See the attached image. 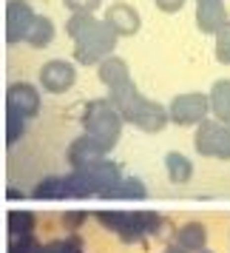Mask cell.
Returning <instances> with one entry per match:
<instances>
[{
  "mask_svg": "<svg viewBox=\"0 0 230 253\" xmlns=\"http://www.w3.org/2000/svg\"><path fill=\"white\" fill-rule=\"evenodd\" d=\"M213 37H216V60L222 66H230V20Z\"/></svg>",
  "mask_w": 230,
  "mask_h": 253,
  "instance_id": "cb8c5ba5",
  "label": "cell"
},
{
  "mask_svg": "<svg viewBox=\"0 0 230 253\" xmlns=\"http://www.w3.org/2000/svg\"><path fill=\"white\" fill-rule=\"evenodd\" d=\"M94 216L105 230H111L116 236H122V230L131 225V211H97Z\"/></svg>",
  "mask_w": 230,
  "mask_h": 253,
  "instance_id": "44dd1931",
  "label": "cell"
},
{
  "mask_svg": "<svg viewBox=\"0 0 230 253\" xmlns=\"http://www.w3.org/2000/svg\"><path fill=\"white\" fill-rule=\"evenodd\" d=\"M176 248H182L185 253H199L207 248V228L202 222H188L176 230Z\"/></svg>",
  "mask_w": 230,
  "mask_h": 253,
  "instance_id": "5bb4252c",
  "label": "cell"
},
{
  "mask_svg": "<svg viewBox=\"0 0 230 253\" xmlns=\"http://www.w3.org/2000/svg\"><path fill=\"white\" fill-rule=\"evenodd\" d=\"M193 148L202 157L230 160V126L219 120H202L193 134Z\"/></svg>",
  "mask_w": 230,
  "mask_h": 253,
  "instance_id": "277c9868",
  "label": "cell"
},
{
  "mask_svg": "<svg viewBox=\"0 0 230 253\" xmlns=\"http://www.w3.org/2000/svg\"><path fill=\"white\" fill-rule=\"evenodd\" d=\"M9 253H43V245L32 236H9Z\"/></svg>",
  "mask_w": 230,
  "mask_h": 253,
  "instance_id": "d4e9b609",
  "label": "cell"
},
{
  "mask_svg": "<svg viewBox=\"0 0 230 253\" xmlns=\"http://www.w3.org/2000/svg\"><path fill=\"white\" fill-rule=\"evenodd\" d=\"M6 108L29 123L40 111V91L32 83H12L9 91H6Z\"/></svg>",
  "mask_w": 230,
  "mask_h": 253,
  "instance_id": "ba28073f",
  "label": "cell"
},
{
  "mask_svg": "<svg viewBox=\"0 0 230 253\" xmlns=\"http://www.w3.org/2000/svg\"><path fill=\"white\" fill-rule=\"evenodd\" d=\"M51 40H54V23H51V17L35 14L32 29H29V35H26V43L32 48H46V46H51Z\"/></svg>",
  "mask_w": 230,
  "mask_h": 253,
  "instance_id": "ac0fdd59",
  "label": "cell"
},
{
  "mask_svg": "<svg viewBox=\"0 0 230 253\" xmlns=\"http://www.w3.org/2000/svg\"><path fill=\"white\" fill-rule=\"evenodd\" d=\"M35 199H69V185H66V176H46L35 185L32 191Z\"/></svg>",
  "mask_w": 230,
  "mask_h": 253,
  "instance_id": "ffe728a7",
  "label": "cell"
},
{
  "mask_svg": "<svg viewBox=\"0 0 230 253\" xmlns=\"http://www.w3.org/2000/svg\"><path fill=\"white\" fill-rule=\"evenodd\" d=\"M97 74H100V80L108 85V88H114V85H122V83L131 80V71H128V63L122 57H105L100 66H97Z\"/></svg>",
  "mask_w": 230,
  "mask_h": 253,
  "instance_id": "2e32d148",
  "label": "cell"
},
{
  "mask_svg": "<svg viewBox=\"0 0 230 253\" xmlns=\"http://www.w3.org/2000/svg\"><path fill=\"white\" fill-rule=\"evenodd\" d=\"M103 23L114 32L116 37H131L139 32V12L128 3H114L105 9V17Z\"/></svg>",
  "mask_w": 230,
  "mask_h": 253,
  "instance_id": "30bf717a",
  "label": "cell"
},
{
  "mask_svg": "<svg viewBox=\"0 0 230 253\" xmlns=\"http://www.w3.org/2000/svg\"><path fill=\"white\" fill-rule=\"evenodd\" d=\"M210 114V103H207V94L202 91H188L173 97L171 105H168V123H176V126H199L202 120H207Z\"/></svg>",
  "mask_w": 230,
  "mask_h": 253,
  "instance_id": "5b68a950",
  "label": "cell"
},
{
  "mask_svg": "<svg viewBox=\"0 0 230 253\" xmlns=\"http://www.w3.org/2000/svg\"><path fill=\"white\" fill-rule=\"evenodd\" d=\"M153 3H156V9H159V12L173 14V12H179V9H182L188 0H153Z\"/></svg>",
  "mask_w": 230,
  "mask_h": 253,
  "instance_id": "f546056e",
  "label": "cell"
},
{
  "mask_svg": "<svg viewBox=\"0 0 230 253\" xmlns=\"http://www.w3.org/2000/svg\"><path fill=\"white\" fill-rule=\"evenodd\" d=\"M77 80V66H71L69 60H48L40 69V85L48 94H63L69 91Z\"/></svg>",
  "mask_w": 230,
  "mask_h": 253,
  "instance_id": "9c48e42d",
  "label": "cell"
},
{
  "mask_svg": "<svg viewBox=\"0 0 230 253\" xmlns=\"http://www.w3.org/2000/svg\"><path fill=\"white\" fill-rule=\"evenodd\" d=\"M114 46H116V35L103 20L94 17L91 23L74 37V60L80 66H100L105 57L114 54Z\"/></svg>",
  "mask_w": 230,
  "mask_h": 253,
  "instance_id": "3957f363",
  "label": "cell"
},
{
  "mask_svg": "<svg viewBox=\"0 0 230 253\" xmlns=\"http://www.w3.org/2000/svg\"><path fill=\"white\" fill-rule=\"evenodd\" d=\"M199 253H213V251H207V248H205V251H199Z\"/></svg>",
  "mask_w": 230,
  "mask_h": 253,
  "instance_id": "1f68e13d",
  "label": "cell"
},
{
  "mask_svg": "<svg viewBox=\"0 0 230 253\" xmlns=\"http://www.w3.org/2000/svg\"><path fill=\"white\" fill-rule=\"evenodd\" d=\"M43 253H82V239L77 233H71L66 239H54L43 245Z\"/></svg>",
  "mask_w": 230,
  "mask_h": 253,
  "instance_id": "603a6c76",
  "label": "cell"
},
{
  "mask_svg": "<svg viewBox=\"0 0 230 253\" xmlns=\"http://www.w3.org/2000/svg\"><path fill=\"white\" fill-rule=\"evenodd\" d=\"M85 219H88L85 211H66V213H63V222H66V228L69 230H77Z\"/></svg>",
  "mask_w": 230,
  "mask_h": 253,
  "instance_id": "f1b7e54d",
  "label": "cell"
},
{
  "mask_svg": "<svg viewBox=\"0 0 230 253\" xmlns=\"http://www.w3.org/2000/svg\"><path fill=\"white\" fill-rule=\"evenodd\" d=\"M207 103H210V114L213 120L230 126V80H216L213 88L207 94Z\"/></svg>",
  "mask_w": 230,
  "mask_h": 253,
  "instance_id": "9a60e30c",
  "label": "cell"
},
{
  "mask_svg": "<svg viewBox=\"0 0 230 253\" xmlns=\"http://www.w3.org/2000/svg\"><path fill=\"white\" fill-rule=\"evenodd\" d=\"M85 179V185H88V191H91V196H103L105 191H111L119 179H122V168L116 165V162L111 160H100L94 162V165H88L85 171H77Z\"/></svg>",
  "mask_w": 230,
  "mask_h": 253,
  "instance_id": "8992f818",
  "label": "cell"
},
{
  "mask_svg": "<svg viewBox=\"0 0 230 253\" xmlns=\"http://www.w3.org/2000/svg\"><path fill=\"white\" fill-rule=\"evenodd\" d=\"M103 157H105V154L97 148L91 139L85 137V134H82V137H77V139L69 145V165L74 168V171H85L88 165L100 162Z\"/></svg>",
  "mask_w": 230,
  "mask_h": 253,
  "instance_id": "4fadbf2b",
  "label": "cell"
},
{
  "mask_svg": "<svg viewBox=\"0 0 230 253\" xmlns=\"http://www.w3.org/2000/svg\"><path fill=\"white\" fill-rule=\"evenodd\" d=\"M23 134H26V120L17 117V114H12V111H6V139L14 145Z\"/></svg>",
  "mask_w": 230,
  "mask_h": 253,
  "instance_id": "484cf974",
  "label": "cell"
},
{
  "mask_svg": "<svg viewBox=\"0 0 230 253\" xmlns=\"http://www.w3.org/2000/svg\"><path fill=\"white\" fill-rule=\"evenodd\" d=\"M63 3H66V9L71 14H94L103 0H63Z\"/></svg>",
  "mask_w": 230,
  "mask_h": 253,
  "instance_id": "4316f807",
  "label": "cell"
},
{
  "mask_svg": "<svg viewBox=\"0 0 230 253\" xmlns=\"http://www.w3.org/2000/svg\"><path fill=\"white\" fill-rule=\"evenodd\" d=\"M165 253H185L182 248H176V245H171V248H165Z\"/></svg>",
  "mask_w": 230,
  "mask_h": 253,
  "instance_id": "4dcf8cb0",
  "label": "cell"
},
{
  "mask_svg": "<svg viewBox=\"0 0 230 253\" xmlns=\"http://www.w3.org/2000/svg\"><path fill=\"white\" fill-rule=\"evenodd\" d=\"M165 171H168L171 182L185 185V182H191V176H193V162L188 160L185 154H179V151H168L165 154Z\"/></svg>",
  "mask_w": 230,
  "mask_h": 253,
  "instance_id": "e0dca14e",
  "label": "cell"
},
{
  "mask_svg": "<svg viewBox=\"0 0 230 253\" xmlns=\"http://www.w3.org/2000/svg\"><path fill=\"white\" fill-rule=\"evenodd\" d=\"M159 230H162V216L156 211H134L131 213V225L125 228V233L119 239L134 245V242H145L148 236H156Z\"/></svg>",
  "mask_w": 230,
  "mask_h": 253,
  "instance_id": "7c38bea8",
  "label": "cell"
},
{
  "mask_svg": "<svg viewBox=\"0 0 230 253\" xmlns=\"http://www.w3.org/2000/svg\"><path fill=\"white\" fill-rule=\"evenodd\" d=\"M91 20H94V14H71V17H69V23H66V32H69L71 40H74V37L80 35L82 29H85V26L91 23Z\"/></svg>",
  "mask_w": 230,
  "mask_h": 253,
  "instance_id": "83f0119b",
  "label": "cell"
},
{
  "mask_svg": "<svg viewBox=\"0 0 230 253\" xmlns=\"http://www.w3.org/2000/svg\"><path fill=\"white\" fill-rule=\"evenodd\" d=\"M122 126L125 123L119 120L116 108L108 100H91L82 108V131L103 154L114 151V145L122 137Z\"/></svg>",
  "mask_w": 230,
  "mask_h": 253,
  "instance_id": "7a4b0ae2",
  "label": "cell"
},
{
  "mask_svg": "<svg viewBox=\"0 0 230 253\" xmlns=\"http://www.w3.org/2000/svg\"><path fill=\"white\" fill-rule=\"evenodd\" d=\"M108 103L116 108V114H119L122 123H131V126L142 128L148 134H159L162 128L168 126V108L148 100L134 85V80L108 88Z\"/></svg>",
  "mask_w": 230,
  "mask_h": 253,
  "instance_id": "6da1fadb",
  "label": "cell"
},
{
  "mask_svg": "<svg viewBox=\"0 0 230 253\" xmlns=\"http://www.w3.org/2000/svg\"><path fill=\"white\" fill-rule=\"evenodd\" d=\"M145 196H148V188H145L142 179H137V176H122L111 191H105L103 199H145Z\"/></svg>",
  "mask_w": 230,
  "mask_h": 253,
  "instance_id": "d6986e66",
  "label": "cell"
},
{
  "mask_svg": "<svg viewBox=\"0 0 230 253\" xmlns=\"http://www.w3.org/2000/svg\"><path fill=\"white\" fill-rule=\"evenodd\" d=\"M228 20L225 0H196V29L202 35H216Z\"/></svg>",
  "mask_w": 230,
  "mask_h": 253,
  "instance_id": "8fae6325",
  "label": "cell"
},
{
  "mask_svg": "<svg viewBox=\"0 0 230 253\" xmlns=\"http://www.w3.org/2000/svg\"><path fill=\"white\" fill-rule=\"evenodd\" d=\"M32 20H35V9L29 0H9V6H6V40L12 46L23 43L29 29H32Z\"/></svg>",
  "mask_w": 230,
  "mask_h": 253,
  "instance_id": "52a82bcc",
  "label": "cell"
},
{
  "mask_svg": "<svg viewBox=\"0 0 230 253\" xmlns=\"http://www.w3.org/2000/svg\"><path fill=\"white\" fill-rule=\"evenodd\" d=\"M6 222H9V236H32L37 219L32 211H12Z\"/></svg>",
  "mask_w": 230,
  "mask_h": 253,
  "instance_id": "7402d4cb",
  "label": "cell"
}]
</instances>
